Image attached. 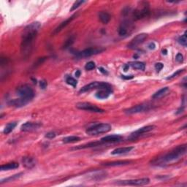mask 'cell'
Here are the masks:
<instances>
[{
  "label": "cell",
  "instance_id": "obj_40",
  "mask_svg": "<svg viewBox=\"0 0 187 187\" xmlns=\"http://www.w3.org/2000/svg\"><path fill=\"white\" fill-rule=\"evenodd\" d=\"M176 59L178 62H182L183 60H184V56L181 54H178L176 55Z\"/></svg>",
  "mask_w": 187,
  "mask_h": 187
},
{
  "label": "cell",
  "instance_id": "obj_29",
  "mask_svg": "<svg viewBox=\"0 0 187 187\" xmlns=\"http://www.w3.org/2000/svg\"><path fill=\"white\" fill-rule=\"evenodd\" d=\"M16 125H17V123L16 122H11V123L7 124L6 125V127H5V129H4V131H3L4 134H5V135H8V134L11 133V132L13 131L14 129H15Z\"/></svg>",
  "mask_w": 187,
  "mask_h": 187
},
{
  "label": "cell",
  "instance_id": "obj_33",
  "mask_svg": "<svg viewBox=\"0 0 187 187\" xmlns=\"http://www.w3.org/2000/svg\"><path fill=\"white\" fill-rule=\"evenodd\" d=\"M178 42L182 46H184L186 47V43H187V37H186V32H185L184 35H182L181 37H180L179 39H178Z\"/></svg>",
  "mask_w": 187,
  "mask_h": 187
},
{
  "label": "cell",
  "instance_id": "obj_45",
  "mask_svg": "<svg viewBox=\"0 0 187 187\" xmlns=\"http://www.w3.org/2000/svg\"><path fill=\"white\" fill-rule=\"evenodd\" d=\"M80 71L77 70L76 72V76L77 77V78H78V77H80Z\"/></svg>",
  "mask_w": 187,
  "mask_h": 187
},
{
  "label": "cell",
  "instance_id": "obj_28",
  "mask_svg": "<svg viewBox=\"0 0 187 187\" xmlns=\"http://www.w3.org/2000/svg\"><path fill=\"white\" fill-rule=\"evenodd\" d=\"M102 142H94V143H90L88 144H86V145H83V146H79L78 147L75 148L74 149H82V148H92V147H96V146H99L100 145H102Z\"/></svg>",
  "mask_w": 187,
  "mask_h": 187
},
{
  "label": "cell",
  "instance_id": "obj_20",
  "mask_svg": "<svg viewBox=\"0 0 187 187\" xmlns=\"http://www.w3.org/2000/svg\"><path fill=\"white\" fill-rule=\"evenodd\" d=\"M29 102V101L26 100V99H24L23 98H19V99H13V100L9 102V105L15 107H21L24 106V105H26Z\"/></svg>",
  "mask_w": 187,
  "mask_h": 187
},
{
  "label": "cell",
  "instance_id": "obj_30",
  "mask_svg": "<svg viewBox=\"0 0 187 187\" xmlns=\"http://www.w3.org/2000/svg\"><path fill=\"white\" fill-rule=\"evenodd\" d=\"M22 175H23V173L22 172H21V173H18V174H16V175H14V176H11V177H9V178H5V179H2L0 181V184H2L3 183L5 182H9V181H13V180H15L16 179H18V178H19L20 177H21Z\"/></svg>",
  "mask_w": 187,
  "mask_h": 187
},
{
  "label": "cell",
  "instance_id": "obj_31",
  "mask_svg": "<svg viewBox=\"0 0 187 187\" xmlns=\"http://www.w3.org/2000/svg\"><path fill=\"white\" fill-rule=\"evenodd\" d=\"M66 83H67L68 85H70L74 88H76L77 86V84H78V81H77L76 79L73 78L71 76H67L66 78Z\"/></svg>",
  "mask_w": 187,
  "mask_h": 187
},
{
  "label": "cell",
  "instance_id": "obj_9",
  "mask_svg": "<svg viewBox=\"0 0 187 187\" xmlns=\"http://www.w3.org/2000/svg\"><path fill=\"white\" fill-rule=\"evenodd\" d=\"M121 185H129V186H145L150 183V179L148 178H140V179H133L127 180H119L117 182Z\"/></svg>",
  "mask_w": 187,
  "mask_h": 187
},
{
  "label": "cell",
  "instance_id": "obj_38",
  "mask_svg": "<svg viewBox=\"0 0 187 187\" xmlns=\"http://www.w3.org/2000/svg\"><path fill=\"white\" fill-rule=\"evenodd\" d=\"M163 67H164V64H162V63H161V62L156 63V64H155V69L157 71L162 70V69H163Z\"/></svg>",
  "mask_w": 187,
  "mask_h": 187
},
{
  "label": "cell",
  "instance_id": "obj_47",
  "mask_svg": "<svg viewBox=\"0 0 187 187\" xmlns=\"http://www.w3.org/2000/svg\"><path fill=\"white\" fill-rule=\"evenodd\" d=\"M162 54H167V50H162Z\"/></svg>",
  "mask_w": 187,
  "mask_h": 187
},
{
  "label": "cell",
  "instance_id": "obj_8",
  "mask_svg": "<svg viewBox=\"0 0 187 187\" xmlns=\"http://www.w3.org/2000/svg\"><path fill=\"white\" fill-rule=\"evenodd\" d=\"M104 48H89L82 50V51L76 52V56L78 58L89 57V56H94V55L100 54V53L104 51Z\"/></svg>",
  "mask_w": 187,
  "mask_h": 187
},
{
  "label": "cell",
  "instance_id": "obj_21",
  "mask_svg": "<svg viewBox=\"0 0 187 187\" xmlns=\"http://www.w3.org/2000/svg\"><path fill=\"white\" fill-rule=\"evenodd\" d=\"M98 17L99 21H100L102 23L104 24H108L110 21H111V15L105 11H101L99 12L98 14Z\"/></svg>",
  "mask_w": 187,
  "mask_h": 187
},
{
  "label": "cell",
  "instance_id": "obj_18",
  "mask_svg": "<svg viewBox=\"0 0 187 187\" xmlns=\"http://www.w3.org/2000/svg\"><path fill=\"white\" fill-rule=\"evenodd\" d=\"M131 29V23L129 21H124L120 26L119 34L120 36H126Z\"/></svg>",
  "mask_w": 187,
  "mask_h": 187
},
{
  "label": "cell",
  "instance_id": "obj_2",
  "mask_svg": "<svg viewBox=\"0 0 187 187\" xmlns=\"http://www.w3.org/2000/svg\"><path fill=\"white\" fill-rule=\"evenodd\" d=\"M186 153V145L178 146V147L175 148L172 151L169 152L168 154H165L162 157L154 159L152 163L156 165H164L168 163H171L172 162L176 161V160L179 159L180 157H181L185 155Z\"/></svg>",
  "mask_w": 187,
  "mask_h": 187
},
{
  "label": "cell",
  "instance_id": "obj_15",
  "mask_svg": "<svg viewBox=\"0 0 187 187\" xmlns=\"http://www.w3.org/2000/svg\"><path fill=\"white\" fill-rule=\"evenodd\" d=\"M77 15H78V13H75L74 15H72V16H71V17H70V18H68L67 19H66L64 21H63L62 23H61L56 28V29H54V31L53 32V33H52V35H55V34H58L59 32H60L61 31H62V30L63 29H64L65 27H66L69 24H70L71 22H72L73 20L75 19V18H76V17H77Z\"/></svg>",
  "mask_w": 187,
  "mask_h": 187
},
{
  "label": "cell",
  "instance_id": "obj_14",
  "mask_svg": "<svg viewBox=\"0 0 187 187\" xmlns=\"http://www.w3.org/2000/svg\"><path fill=\"white\" fill-rule=\"evenodd\" d=\"M42 127V124L38 122H26L21 126V129L23 132H33Z\"/></svg>",
  "mask_w": 187,
  "mask_h": 187
},
{
  "label": "cell",
  "instance_id": "obj_22",
  "mask_svg": "<svg viewBox=\"0 0 187 187\" xmlns=\"http://www.w3.org/2000/svg\"><path fill=\"white\" fill-rule=\"evenodd\" d=\"M169 91H170V89L168 87H164V88H162V89H160V90L156 91V92L154 94L153 96H152V98L154 99L162 98V97H163L165 96V95L167 94V93L169 92Z\"/></svg>",
  "mask_w": 187,
  "mask_h": 187
},
{
  "label": "cell",
  "instance_id": "obj_34",
  "mask_svg": "<svg viewBox=\"0 0 187 187\" xmlns=\"http://www.w3.org/2000/svg\"><path fill=\"white\" fill-rule=\"evenodd\" d=\"M86 2V1H82V0H79V1H76V2L73 4L72 6V8L70 9V11H73L75 10H76L77 8H78L81 5H83V3Z\"/></svg>",
  "mask_w": 187,
  "mask_h": 187
},
{
  "label": "cell",
  "instance_id": "obj_19",
  "mask_svg": "<svg viewBox=\"0 0 187 187\" xmlns=\"http://www.w3.org/2000/svg\"><path fill=\"white\" fill-rule=\"evenodd\" d=\"M112 93V89H101L96 94V97L98 99H107Z\"/></svg>",
  "mask_w": 187,
  "mask_h": 187
},
{
  "label": "cell",
  "instance_id": "obj_44",
  "mask_svg": "<svg viewBox=\"0 0 187 187\" xmlns=\"http://www.w3.org/2000/svg\"><path fill=\"white\" fill-rule=\"evenodd\" d=\"M99 71H100L101 72H102L103 74H106V75H107V72L106 70H105V69H103L102 67H99Z\"/></svg>",
  "mask_w": 187,
  "mask_h": 187
},
{
  "label": "cell",
  "instance_id": "obj_26",
  "mask_svg": "<svg viewBox=\"0 0 187 187\" xmlns=\"http://www.w3.org/2000/svg\"><path fill=\"white\" fill-rule=\"evenodd\" d=\"M129 65L131 67H133V68L136 69V70H145L146 69V64L143 62H130Z\"/></svg>",
  "mask_w": 187,
  "mask_h": 187
},
{
  "label": "cell",
  "instance_id": "obj_4",
  "mask_svg": "<svg viewBox=\"0 0 187 187\" xmlns=\"http://www.w3.org/2000/svg\"><path fill=\"white\" fill-rule=\"evenodd\" d=\"M112 129V127L109 124H99L93 127L89 128L86 130V133L89 135H97L100 134L107 133L110 132Z\"/></svg>",
  "mask_w": 187,
  "mask_h": 187
},
{
  "label": "cell",
  "instance_id": "obj_3",
  "mask_svg": "<svg viewBox=\"0 0 187 187\" xmlns=\"http://www.w3.org/2000/svg\"><path fill=\"white\" fill-rule=\"evenodd\" d=\"M150 14L149 5L146 2H140V5L136 8L133 13V16L134 19L136 21L143 19L144 18L148 17Z\"/></svg>",
  "mask_w": 187,
  "mask_h": 187
},
{
  "label": "cell",
  "instance_id": "obj_46",
  "mask_svg": "<svg viewBox=\"0 0 187 187\" xmlns=\"http://www.w3.org/2000/svg\"><path fill=\"white\" fill-rule=\"evenodd\" d=\"M129 64L125 65V66H124V70L125 72H127V71L128 70V69H129Z\"/></svg>",
  "mask_w": 187,
  "mask_h": 187
},
{
  "label": "cell",
  "instance_id": "obj_42",
  "mask_svg": "<svg viewBox=\"0 0 187 187\" xmlns=\"http://www.w3.org/2000/svg\"><path fill=\"white\" fill-rule=\"evenodd\" d=\"M148 48H149V49L154 50V48H156V45H155V43H154V42H151V43L148 45Z\"/></svg>",
  "mask_w": 187,
  "mask_h": 187
},
{
  "label": "cell",
  "instance_id": "obj_1",
  "mask_svg": "<svg viewBox=\"0 0 187 187\" xmlns=\"http://www.w3.org/2000/svg\"><path fill=\"white\" fill-rule=\"evenodd\" d=\"M40 27L41 24L40 22L35 21L30 24L24 29L21 38V52L24 57H27L31 54L34 40Z\"/></svg>",
  "mask_w": 187,
  "mask_h": 187
},
{
  "label": "cell",
  "instance_id": "obj_12",
  "mask_svg": "<svg viewBox=\"0 0 187 187\" xmlns=\"http://www.w3.org/2000/svg\"><path fill=\"white\" fill-rule=\"evenodd\" d=\"M148 110H149V105L141 104L126 110L125 113H127V114H135V113H142V112L148 111Z\"/></svg>",
  "mask_w": 187,
  "mask_h": 187
},
{
  "label": "cell",
  "instance_id": "obj_5",
  "mask_svg": "<svg viewBox=\"0 0 187 187\" xmlns=\"http://www.w3.org/2000/svg\"><path fill=\"white\" fill-rule=\"evenodd\" d=\"M17 94L21 98H23L26 100L30 101L34 97V92L31 87L28 85H23V86L18 87L16 90Z\"/></svg>",
  "mask_w": 187,
  "mask_h": 187
},
{
  "label": "cell",
  "instance_id": "obj_35",
  "mask_svg": "<svg viewBox=\"0 0 187 187\" xmlns=\"http://www.w3.org/2000/svg\"><path fill=\"white\" fill-rule=\"evenodd\" d=\"M95 67H96V65H95L94 62H89L86 64V66H85V69H86V70H94V69L95 68Z\"/></svg>",
  "mask_w": 187,
  "mask_h": 187
},
{
  "label": "cell",
  "instance_id": "obj_23",
  "mask_svg": "<svg viewBox=\"0 0 187 187\" xmlns=\"http://www.w3.org/2000/svg\"><path fill=\"white\" fill-rule=\"evenodd\" d=\"M133 149H134L133 147L118 148L113 150V151L111 152V154H113V155H119V154H127V153H129V152H130Z\"/></svg>",
  "mask_w": 187,
  "mask_h": 187
},
{
  "label": "cell",
  "instance_id": "obj_11",
  "mask_svg": "<svg viewBox=\"0 0 187 187\" xmlns=\"http://www.w3.org/2000/svg\"><path fill=\"white\" fill-rule=\"evenodd\" d=\"M156 127L154 125H148V126H146V127H143L142 128H140L139 129H137V131H135V133H133L132 134L131 136H130L129 139H136V138L139 137L140 135H142L143 134L149 133V132L152 131L155 129Z\"/></svg>",
  "mask_w": 187,
  "mask_h": 187
},
{
  "label": "cell",
  "instance_id": "obj_17",
  "mask_svg": "<svg viewBox=\"0 0 187 187\" xmlns=\"http://www.w3.org/2000/svg\"><path fill=\"white\" fill-rule=\"evenodd\" d=\"M122 140V137L121 135H107L105 137H102L101 139V141L104 143H117V142L121 141Z\"/></svg>",
  "mask_w": 187,
  "mask_h": 187
},
{
  "label": "cell",
  "instance_id": "obj_13",
  "mask_svg": "<svg viewBox=\"0 0 187 187\" xmlns=\"http://www.w3.org/2000/svg\"><path fill=\"white\" fill-rule=\"evenodd\" d=\"M107 176V172L104 170H96L89 172L87 175V178L91 180H100Z\"/></svg>",
  "mask_w": 187,
  "mask_h": 187
},
{
  "label": "cell",
  "instance_id": "obj_10",
  "mask_svg": "<svg viewBox=\"0 0 187 187\" xmlns=\"http://www.w3.org/2000/svg\"><path fill=\"white\" fill-rule=\"evenodd\" d=\"M148 37V34L146 33H141L137 34V36L135 37L131 42L128 44V48H131V49H135L139 45L142 44Z\"/></svg>",
  "mask_w": 187,
  "mask_h": 187
},
{
  "label": "cell",
  "instance_id": "obj_39",
  "mask_svg": "<svg viewBox=\"0 0 187 187\" xmlns=\"http://www.w3.org/2000/svg\"><path fill=\"white\" fill-rule=\"evenodd\" d=\"M47 86H48V83H47L46 80H42L40 81V86L42 89H46L47 88Z\"/></svg>",
  "mask_w": 187,
  "mask_h": 187
},
{
  "label": "cell",
  "instance_id": "obj_27",
  "mask_svg": "<svg viewBox=\"0 0 187 187\" xmlns=\"http://www.w3.org/2000/svg\"><path fill=\"white\" fill-rule=\"evenodd\" d=\"M80 140V138L78 136H68V137H64L63 139V143H72L79 142Z\"/></svg>",
  "mask_w": 187,
  "mask_h": 187
},
{
  "label": "cell",
  "instance_id": "obj_24",
  "mask_svg": "<svg viewBox=\"0 0 187 187\" xmlns=\"http://www.w3.org/2000/svg\"><path fill=\"white\" fill-rule=\"evenodd\" d=\"M18 167H19V164H18L17 162H11V163H7L2 165L1 170L2 171H7V170H15L17 169Z\"/></svg>",
  "mask_w": 187,
  "mask_h": 187
},
{
  "label": "cell",
  "instance_id": "obj_36",
  "mask_svg": "<svg viewBox=\"0 0 187 187\" xmlns=\"http://www.w3.org/2000/svg\"><path fill=\"white\" fill-rule=\"evenodd\" d=\"M184 72V70H177L176 72L174 73V74L172 75V76L167 77V80H171V79L174 78L175 77H177V76H178V75L181 74V73Z\"/></svg>",
  "mask_w": 187,
  "mask_h": 187
},
{
  "label": "cell",
  "instance_id": "obj_37",
  "mask_svg": "<svg viewBox=\"0 0 187 187\" xmlns=\"http://www.w3.org/2000/svg\"><path fill=\"white\" fill-rule=\"evenodd\" d=\"M56 136V134L54 132H49L46 135V137L48 138V139H53Z\"/></svg>",
  "mask_w": 187,
  "mask_h": 187
},
{
  "label": "cell",
  "instance_id": "obj_41",
  "mask_svg": "<svg viewBox=\"0 0 187 187\" xmlns=\"http://www.w3.org/2000/svg\"><path fill=\"white\" fill-rule=\"evenodd\" d=\"M44 61H45V58H40L37 61V62L34 64V65H35V66H38V65L41 64Z\"/></svg>",
  "mask_w": 187,
  "mask_h": 187
},
{
  "label": "cell",
  "instance_id": "obj_6",
  "mask_svg": "<svg viewBox=\"0 0 187 187\" xmlns=\"http://www.w3.org/2000/svg\"><path fill=\"white\" fill-rule=\"evenodd\" d=\"M111 89V86L108 83L104 82H98V81H94L91 83H89L88 85H86L83 86L82 89L79 91V93H85L87 91H91L93 89Z\"/></svg>",
  "mask_w": 187,
  "mask_h": 187
},
{
  "label": "cell",
  "instance_id": "obj_7",
  "mask_svg": "<svg viewBox=\"0 0 187 187\" xmlns=\"http://www.w3.org/2000/svg\"><path fill=\"white\" fill-rule=\"evenodd\" d=\"M76 107L80 110H83V111L92 112V113H102L105 112L104 110L99 108L96 105L91 104L89 102H78L76 104Z\"/></svg>",
  "mask_w": 187,
  "mask_h": 187
},
{
  "label": "cell",
  "instance_id": "obj_25",
  "mask_svg": "<svg viewBox=\"0 0 187 187\" xmlns=\"http://www.w3.org/2000/svg\"><path fill=\"white\" fill-rule=\"evenodd\" d=\"M131 163V161H128V160H124V161H116V162H111L105 163L104 165L106 167H115V166H123L127 165Z\"/></svg>",
  "mask_w": 187,
  "mask_h": 187
},
{
  "label": "cell",
  "instance_id": "obj_16",
  "mask_svg": "<svg viewBox=\"0 0 187 187\" xmlns=\"http://www.w3.org/2000/svg\"><path fill=\"white\" fill-rule=\"evenodd\" d=\"M22 164L27 169H32L36 165L37 160L32 156H24L22 159Z\"/></svg>",
  "mask_w": 187,
  "mask_h": 187
},
{
  "label": "cell",
  "instance_id": "obj_32",
  "mask_svg": "<svg viewBox=\"0 0 187 187\" xmlns=\"http://www.w3.org/2000/svg\"><path fill=\"white\" fill-rule=\"evenodd\" d=\"M74 37H69L68 39L65 41L64 46H63V48H64V49H67L69 47H70L72 45L73 42H74Z\"/></svg>",
  "mask_w": 187,
  "mask_h": 187
},
{
  "label": "cell",
  "instance_id": "obj_43",
  "mask_svg": "<svg viewBox=\"0 0 187 187\" xmlns=\"http://www.w3.org/2000/svg\"><path fill=\"white\" fill-rule=\"evenodd\" d=\"M122 78H124V79H126V80H129V79L133 78V76H122Z\"/></svg>",
  "mask_w": 187,
  "mask_h": 187
}]
</instances>
